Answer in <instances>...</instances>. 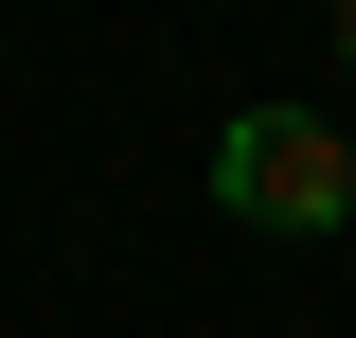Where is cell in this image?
<instances>
[{
    "label": "cell",
    "mask_w": 356,
    "mask_h": 338,
    "mask_svg": "<svg viewBox=\"0 0 356 338\" xmlns=\"http://www.w3.org/2000/svg\"><path fill=\"white\" fill-rule=\"evenodd\" d=\"M214 214L232 232H356V143L321 107H232L214 125Z\"/></svg>",
    "instance_id": "6da1fadb"
},
{
    "label": "cell",
    "mask_w": 356,
    "mask_h": 338,
    "mask_svg": "<svg viewBox=\"0 0 356 338\" xmlns=\"http://www.w3.org/2000/svg\"><path fill=\"white\" fill-rule=\"evenodd\" d=\"M339 72H356V0H339Z\"/></svg>",
    "instance_id": "7a4b0ae2"
}]
</instances>
